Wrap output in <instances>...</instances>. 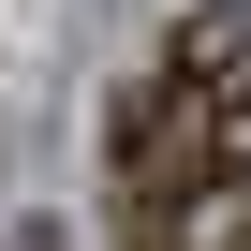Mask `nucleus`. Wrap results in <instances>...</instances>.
<instances>
[{
  "label": "nucleus",
  "instance_id": "f257e3e1",
  "mask_svg": "<svg viewBox=\"0 0 251 251\" xmlns=\"http://www.w3.org/2000/svg\"><path fill=\"white\" fill-rule=\"evenodd\" d=\"M236 251H251V222H236Z\"/></svg>",
  "mask_w": 251,
  "mask_h": 251
}]
</instances>
